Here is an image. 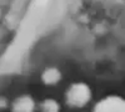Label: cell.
I'll return each instance as SVG.
<instances>
[{
  "instance_id": "2",
  "label": "cell",
  "mask_w": 125,
  "mask_h": 112,
  "mask_svg": "<svg viewBox=\"0 0 125 112\" xmlns=\"http://www.w3.org/2000/svg\"><path fill=\"white\" fill-rule=\"evenodd\" d=\"M94 112H125V100L119 96H108L95 105Z\"/></svg>"
},
{
  "instance_id": "3",
  "label": "cell",
  "mask_w": 125,
  "mask_h": 112,
  "mask_svg": "<svg viewBox=\"0 0 125 112\" xmlns=\"http://www.w3.org/2000/svg\"><path fill=\"white\" fill-rule=\"evenodd\" d=\"M35 103L31 97L21 96L14 101L13 103V112H34Z\"/></svg>"
},
{
  "instance_id": "5",
  "label": "cell",
  "mask_w": 125,
  "mask_h": 112,
  "mask_svg": "<svg viewBox=\"0 0 125 112\" xmlns=\"http://www.w3.org/2000/svg\"><path fill=\"white\" fill-rule=\"evenodd\" d=\"M44 112H59V105L55 100H45L43 103Z\"/></svg>"
},
{
  "instance_id": "4",
  "label": "cell",
  "mask_w": 125,
  "mask_h": 112,
  "mask_svg": "<svg viewBox=\"0 0 125 112\" xmlns=\"http://www.w3.org/2000/svg\"><path fill=\"white\" fill-rule=\"evenodd\" d=\"M61 78V74L60 71L51 67V69H48L44 71L43 74V81L46 84V85H56Z\"/></svg>"
},
{
  "instance_id": "1",
  "label": "cell",
  "mask_w": 125,
  "mask_h": 112,
  "mask_svg": "<svg viewBox=\"0 0 125 112\" xmlns=\"http://www.w3.org/2000/svg\"><path fill=\"white\" fill-rule=\"evenodd\" d=\"M91 97L90 87L84 82H78L71 85L66 92V101L70 106L83 107L85 106Z\"/></svg>"
}]
</instances>
